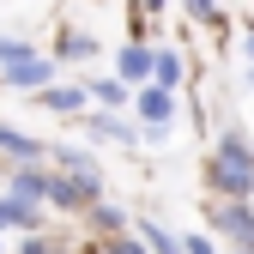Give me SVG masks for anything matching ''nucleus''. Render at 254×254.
<instances>
[{"label":"nucleus","instance_id":"f257e3e1","mask_svg":"<svg viewBox=\"0 0 254 254\" xmlns=\"http://www.w3.org/2000/svg\"><path fill=\"white\" fill-rule=\"evenodd\" d=\"M218 188H224V194H236V200L254 188V157H248V145H242L236 133L218 139Z\"/></svg>","mask_w":254,"mask_h":254},{"label":"nucleus","instance_id":"7ed1b4c3","mask_svg":"<svg viewBox=\"0 0 254 254\" xmlns=\"http://www.w3.org/2000/svg\"><path fill=\"white\" fill-rule=\"evenodd\" d=\"M139 115H145L151 127H164V121H170V91H139Z\"/></svg>","mask_w":254,"mask_h":254},{"label":"nucleus","instance_id":"39448f33","mask_svg":"<svg viewBox=\"0 0 254 254\" xmlns=\"http://www.w3.org/2000/svg\"><path fill=\"white\" fill-rule=\"evenodd\" d=\"M121 73H127V79L151 73V55H145V49H121Z\"/></svg>","mask_w":254,"mask_h":254},{"label":"nucleus","instance_id":"9d476101","mask_svg":"<svg viewBox=\"0 0 254 254\" xmlns=\"http://www.w3.org/2000/svg\"><path fill=\"white\" fill-rule=\"evenodd\" d=\"M0 224H30V212L18 200H0Z\"/></svg>","mask_w":254,"mask_h":254},{"label":"nucleus","instance_id":"423d86ee","mask_svg":"<svg viewBox=\"0 0 254 254\" xmlns=\"http://www.w3.org/2000/svg\"><path fill=\"white\" fill-rule=\"evenodd\" d=\"M12 188H18L24 200H37V194H49V176H37V170H18V182H12Z\"/></svg>","mask_w":254,"mask_h":254},{"label":"nucleus","instance_id":"4468645a","mask_svg":"<svg viewBox=\"0 0 254 254\" xmlns=\"http://www.w3.org/2000/svg\"><path fill=\"white\" fill-rule=\"evenodd\" d=\"M24 254H49V248H43V242H24Z\"/></svg>","mask_w":254,"mask_h":254},{"label":"nucleus","instance_id":"9b49d317","mask_svg":"<svg viewBox=\"0 0 254 254\" xmlns=\"http://www.w3.org/2000/svg\"><path fill=\"white\" fill-rule=\"evenodd\" d=\"M0 61H6V67H12V61H24V43H6V37H0Z\"/></svg>","mask_w":254,"mask_h":254},{"label":"nucleus","instance_id":"6e6552de","mask_svg":"<svg viewBox=\"0 0 254 254\" xmlns=\"http://www.w3.org/2000/svg\"><path fill=\"white\" fill-rule=\"evenodd\" d=\"M43 103H49V109H79V91H61V85H55V91H43Z\"/></svg>","mask_w":254,"mask_h":254},{"label":"nucleus","instance_id":"dca6fc26","mask_svg":"<svg viewBox=\"0 0 254 254\" xmlns=\"http://www.w3.org/2000/svg\"><path fill=\"white\" fill-rule=\"evenodd\" d=\"M151 6H164V0H151Z\"/></svg>","mask_w":254,"mask_h":254},{"label":"nucleus","instance_id":"f8f14e48","mask_svg":"<svg viewBox=\"0 0 254 254\" xmlns=\"http://www.w3.org/2000/svg\"><path fill=\"white\" fill-rule=\"evenodd\" d=\"M109 254H145V248H139V242H127V236H115V242H109Z\"/></svg>","mask_w":254,"mask_h":254},{"label":"nucleus","instance_id":"ddd939ff","mask_svg":"<svg viewBox=\"0 0 254 254\" xmlns=\"http://www.w3.org/2000/svg\"><path fill=\"white\" fill-rule=\"evenodd\" d=\"M188 6H194L200 18H212V6H218V0H188Z\"/></svg>","mask_w":254,"mask_h":254},{"label":"nucleus","instance_id":"20e7f679","mask_svg":"<svg viewBox=\"0 0 254 254\" xmlns=\"http://www.w3.org/2000/svg\"><path fill=\"white\" fill-rule=\"evenodd\" d=\"M6 79H12V85H43V79H49V61H30V55H24V61L6 67Z\"/></svg>","mask_w":254,"mask_h":254},{"label":"nucleus","instance_id":"f03ea898","mask_svg":"<svg viewBox=\"0 0 254 254\" xmlns=\"http://www.w3.org/2000/svg\"><path fill=\"white\" fill-rule=\"evenodd\" d=\"M218 224H224L236 242H254V218H248L242 206H218Z\"/></svg>","mask_w":254,"mask_h":254},{"label":"nucleus","instance_id":"1a4fd4ad","mask_svg":"<svg viewBox=\"0 0 254 254\" xmlns=\"http://www.w3.org/2000/svg\"><path fill=\"white\" fill-rule=\"evenodd\" d=\"M151 73H157V79H164V85H170V79L182 73V61H176V55H157V61H151Z\"/></svg>","mask_w":254,"mask_h":254},{"label":"nucleus","instance_id":"2eb2a0df","mask_svg":"<svg viewBox=\"0 0 254 254\" xmlns=\"http://www.w3.org/2000/svg\"><path fill=\"white\" fill-rule=\"evenodd\" d=\"M248 49H254V24H248Z\"/></svg>","mask_w":254,"mask_h":254},{"label":"nucleus","instance_id":"0eeeda50","mask_svg":"<svg viewBox=\"0 0 254 254\" xmlns=\"http://www.w3.org/2000/svg\"><path fill=\"white\" fill-rule=\"evenodd\" d=\"M0 145H6V151H18V157H37V139H24V133H12L6 121H0Z\"/></svg>","mask_w":254,"mask_h":254}]
</instances>
